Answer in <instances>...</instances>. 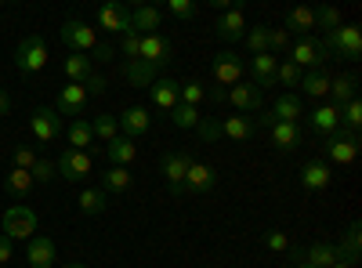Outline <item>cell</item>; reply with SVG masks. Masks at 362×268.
I'll use <instances>...</instances> for the list:
<instances>
[{
  "instance_id": "1",
  "label": "cell",
  "mask_w": 362,
  "mask_h": 268,
  "mask_svg": "<svg viewBox=\"0 0 362 268\" xmlns=\"http://www.w3.org/2000/svg\"><path fill=\"white\" fill-rule=\"evenodd\" d=\"M322 44L329 47V54L348 58V62H358L362 58V29L358 25H341V29H334V33H326Z\"/></svg>"
},
{
  "instance_id": "2",
  "label": "cell",
  "mask_w": 362,
  "mask_h": 268,
  "mask_svg": "<svg viewBox=\"0 0 362 268\" xmlns=\"http://www.w3.org/2000/svg\"><path fill=\"white\" fill-rule=\"evenodd\" d=\"M47 44H44V37L40 33H29V37H22V44H18V51H15V66H18V73H40L44 66H47Z\"/></svg>"
},
{
  "instance_id": "3",
  "label": "cell",
  "mask_w": 362,
  "mask_h": 268,
  "mask_svg": "<svg viewBox=\"0 0 362 268\" xmlns=\"http://www.w3.org/2000/svg\"><path fill=\"white\" fill-rule=\"evenodd\" d=\"M326 58H334L329 54V47L322 44V40H312V37H305V40H297V44H290V62L297 66V69H322V62Z\"/></svg>"
},
{
  "instance_id": "4",
  "label": "cell",
  "mask_w": 362,
  "mask_h": 268,
  "mask_svg": "<svg viewBox=\"0 0 362 268\" xmlns=\"http://www.w3.org/2000/svg\"><path fill=\"white\" fill-rule=\"evenodd\" d=\"M0 225H4V235H8L11 243L15 240H33V235H37V214L29 211V206H22V203L18 206H8Z\"/></svg>"
},
{
  "instance_id": "5",
  "label": "cell",
  "mask_w": 362,
  "mask_h": 268,
  "mask_svg": "<svg viewBox=\"0 0 362 268\" xmlns=\"http://www.w3.org/2000/svg\"><path fill=\"white\" fill-rule=\"evenodd\" d=\"M326 160L329 163H341V167H348V163H355V156H358V134H351V131H344V127H337L334 134L326 138Z\"/></svg>"
},
{
  "instance_id": "6",
  "label": "cell",
  "mask_w": 362,
  "mask_h": 268,
  "mask_svg": "<svg viewBox=\"0 0 362 268\" xmlns=\"http://www.w3.org/2000/svg\"><path fill=\"white\" fill-rule=\"evenodd\" d=\"M58 37H62V44H66L69 51H76V54H90V47L98 44V33H95V29H90L87 22H80V18L62 22Z\"/></svg>"
},
{
  "instance_id": "7",
  "label": "cell",
  "mask_w": 362,
  "mask_h": 268,
  "mask_svg": "<svg viewBox=\"0 0 362 268\" xmlns=\"http://www.w3.org/2000/svg\"><path fill=\"white\" fill-rule=\"evenodd\" d=\"M243 69H247V62H243L235 51H221V54L214 58V66H210L218 87H235L239 80H243Z\"/></svg>"
},
{
  "instance_id": "8",
  "label": "cell",
  "mask_w": 362,
  "mask_h": 268,
  "mask_svg": "<svg viewBox=\"0 0 362 268\" xmlns=\"http://www.w3.org/2000/svg\"><path fill=\"white\" fill-rule=\"evenodd\" d=\"M54 174L66 177V182H83V177L90 174V153H80V148H66V153L54 160Z\"/></svg>"
},
{
  "instance_id": "9",
  "label": "cell",
  "mask_w": 362,
  "mask_h": 268,
  "mask_svg": "<svg viewBox=\"0 0 362 268\" xmlns=\"http://www.w3.org/2000/svg\"><path fill=\"white\" fill-rule=\"evenodd\" d=\"M189 163H192L189 153H167V156L160 160V167H163V174H167V185H170L174 196H189V192H185V170H189Z\"/></svg>"
},
{
  "instance_id": "10",
  "label": "cell",
  "mask_w": 362,
  "mask_h": 268,
  "mask_svg": "<svg viewBox=\"0 0 362 268\" xmlns=\"http://www.w3.org/2000/svg\"><path fill=\"white\" fill-rule=\"evenodd\" d=\"M225 102H228L232 109H239L243 116L261 112V105H264V98H261V91H257L254 83H235V87H228V91H225Z\"/></svg>"
},
{
  "instance_id": "11",
  "label": "cell",
  "mask_w": 362,
  "mask_h": 268,
  "mask_svg": "<svg viewBox=\"0 0 362 268\" xmlns=\"http://www.w3.org/2000/svg\"><path fill=\"white\" fill-rule=\"evenodd\" d=\"M214 185H218L214 167L192 160V163H189V170H185V192H189V196H203V192H210Z\"/></svg>"
},
{
  "instance_id": "12",
  "label": "cell",
  "mask_w": 362,
  "mask_h": 268,
  "mask_svg": "<svg viewBox=\"0 0 362 268\" xmlns=\"http://www.w3.org/2000/svg\"><path fill=\"white\" fill-rule=\"evenodd\" d=\"M116 124H119V131H124V138L138 141L148 127H153V116H148V109H141V105H131V109H124L116 116Z\"/></svg>"
},
{
  "instance_id": "13",
  "label": "cell",
  "mask_w": 362,
  "mask_h": 268,
  "mask_svg": "<svg viewBox=\"0 0 362 268\" xmlns=\"http://www.w3.org/2000/svg\"><path fill=\"white\" fill-rule=\"evenodd\" d=\"M29 131H33L37 141H54L58 134H62V120H58V112L51 109H33V116H29Z\"/></svg>"
},
{
  "instance_id": "14",
  "label": "cell",
  "mask_w": 362,
  "mask_h": 268,
  "mask_svg": "<svg viewBox=\"0 0 362 268\" xmlns=\"http://www.w3.org/2000/svg\"><path fill=\"white\" fill-rule=\"evenodd\" d=\"M83 105H87V91H83V83H66L62 91H58L54 98V112H62V116H83Z\"/></svg>"
},
{
  "instance_id": "15",
  "label": "cell",
  "mask_w": 362,
  "mask_h": 268,
  "mask_svg": "<svg viewBox=\"0 0 362 268\" xmlns=\"http://www.w3.org/2000/svg\"><path fill=\"white\" fill-rule=\"evenodd\" d=\"M98 29H105V33H116V37L131 33V11H127L124 4H105V8H98Z\"/></svg>"
},
{
  "instance_id": "16",
  "label": "cell",
  "mask_w": 362,
  "mask_h": 268,
  "mask_svg": "<svg viewBox=\"0 0 362 268\" xmlns=\"http://www.w3.org/2000/svg\"><path fill=\"white\" fill-rule=\"evenodd\" d=\"M25 261L33 264V268H54L58 250H54L51 235H33V240H29V247H25Z\"/></svg>"
},
{
  "instance_id": "17",
  "label": "cell",
  "mask_w": 362,
  "mask_h": 268,
  "mask_svg": "<svg viewBox=\"0 0 362 268\" xmlns=\"http://www.w3.org/2000/svg\"><path fill=\"white\" fill-rule=\"evenodd\" d=\"M218 37L225 40V44H235V40H243V33H247V15L239 11V8H228V11H221V18H218Z\"/></svg>"
},
{
  "instance_id": "18",
  "label": "cell",
  "mask_w": 362,
  "mask_h": 268,
  "mask_svg": "<svg viewBox=\"0 0 362 268\" xmlns=\"http://www.w3.org/2000/svg\"><path fill=\"white\" fill-rule=\"evenodd\" d=\"M141 62H148V66H167V58H170V40L167 37H160V33H148V37H141Z\"/></svg>"
},
{
  "instance_id": "19",
  "label": "cell",
  "mask_w": 362,
  "mask_h": 268,
  "mask_svg": "<svg viewBox=\"0 0 362 268\" xmlns=\"http://www.w3.org/2000/svg\"><path fill=\"white\" fill-rule=\"evenodd\" d=\"M160 22H163V11L156 4H141V8L131 11V33L148 37V33H156V29H160Z\"/></svg>"
},
{
  "instance_id": "20",
  "label": "cell",
  "mask_w": 362,
  "mask_h": 268,
  "mask_svg": "<svg viewBox=\"0 0 362 268\" xmlns=\"http://www.w3.org/2000/svg\"><path fill=\"white\" fill-rule=\"evenodd\" d=\"M329 182H334V174H329V167L322 160H308L300 167V185H305V192H322Z\"/></svg>"
},
{
  "instance_id": "21",
  "label": "cell",
  "mask_w": 362,
  "mask_h": 268,
  "mask_svg": "<svg viewBox=\"0 0 362 268\" xmlns=\"http://www.w3.org/2000/svg\"><path fill=\"white\" fill-rule=\"evenodd\" d=\"M177 91H181V83L170 80V76H156V83L148 87V95H153V105L163 109V112H170V109L177 105Z\"/></svg>"
},
{
  "instance_id": "22",
  "label": "cell",
  "mask_w": 362,
  "mask_h": 268,
  "mask_svg": "<svg viewBox=\"0 0 362 268\" xmlns=\"http://www.w3.org/2000/svg\"><path fill=\"white\" fill-rule=\"evenodd\" d=\"M276 69H279V58L264 51V54H254V87H276Z\"/></svg>"
},
{
  "instance_id": "23",
  "label": "cell",
  "mask_w": 362,
  "mask_h": 268,
  "mask_svg": "<svg viewBox=\"0 0 362 268\" xmlns=\"http://www.w3.org/2000/svg\"><path fill=\"white\" fill-rule=\"evenodd\" d=\"M341 127V109L337 105H319V109H312V131L315 134H322V138H329V134H334Z\"/></svg>"
},
{
  "instance_id": "24",
  "label": "cell",
  "mask_w": 362,
  "mask_h": 268,
  "mask_svg": "<svg viewBox=\"0 0 362 268\" xmlns=\"http://www.w3.org/2000/svg\"><path fill=\"white\" fill-rule=\"evenodd\" d=\"M105 156H109V163L112 167H127L131 160H138V141H131V138H112L109 145H105Z\"/></svg>"
},
{
  "instance_id": "25",
  "label": "cell",
  "mask_w": 362,
  "mask_h": 268,
  "mask_svg": "<svg viewBox=\"0 0 362 268\" xmlns=\"http://www.w3.org/2000/svg\"><path fill=\"white\" fill-rule=\"evenodd\" d=\"M283 29H286V33H297L300 40L312 37V29H315V11H312V8H293V11L286 15Z\"/></svg>"
},
{
  "instance_id": "26",
  "label": "cell",
  "mask_w": 362,
  "mask_h": 268,
  "mask_svg": "<svg viewBox=\"0 0 362 268\" xmlns=\"http://www.w3.org/2000/svg\"><path fill=\"white\" fill-rule=\"evenodd\" d=\"M355 87H358V76H355V73H344V76H337V80H329V98H334L329 105L341 109V105H348L351 98H358Z\"/></svg>"
},
{
  "instance_id": "27",
  "label": "cell",
  "mask_w": 362,
  "mask_h": 268,
  "mask_svg": "<svg viewBox=\"0 0 362 268\" xmlns=\"http://www.w3.org/2000/svg\"><path fill=\"white\" fill-rule=\"evenodd\" d=\"M221 134L232 138V141H250L254 138V116H225Z\"/></svg>"
},
{
  "instance_id": "28",
  "label": "cell",
  "mask_w": 362,
  "mask_h": 268,
  "mask_svg": "<svg viewBox=\"0 0 362 268\" xmlns=\"http://www.w3.org/2000/svg\"><path fill=\"white\" fill-rule=\"evenodd\" d=\"M268 131H272V145L283 148V153H293V148L300 145V127H297V124H279V120H276Z\"/></svg>"
},
{
  "instance_id": "29",
  "label": "cell",
  "mask_w": 362,
  "mask_h": 268,
  "mask_svg": "<svg viewBox=\"0 0 362 268\" xmlns=\"http://www.w3.org/2000/svg\"><path fill=\"white\" fill-rule=\"evenodd\" d=\"M268 112L276 116L279 124H297V116L305 112V105H300V98H297V95H279V98H276V105H272Z\"/></svg>"
},
{
  "instance_id": "30",
  "label": "cell",
  "mask_w": 362,
  "mask_h": 268,
  "mask_svg": "<svg viewBox=\"0 0 362 268\" xmlns=\"http://www.w3.org/2000/svg\"><path fill=\"white\" fill-rule=\"evenodd\" d=\"M358 247H362V225H358V221H351V225H348V232H344V243L337 247V261L355 264V261H358Z\"/></svg>"
},
{
  "instance_id": "31",
  "label": "cell",
  "mask_w": 362,
  "mask_h": 268,
  "mask_svg": "<svg viewBox=\"0 0 362 268\" xmlns=\"http://www.w3.org/2000/svg\"><path fill=\"white\" fill-rule=\"evenodd\" d=\"M297 87H300V95H308V98H326L329 95V76L322 69H308Z\"/></svg>"
},
{
  "instance_id": "32",
  "label": "cell",
  "mask_w": 362,
  "mask_h": 268,
  "mask_svg": "<svg viewBox=\"0 0 362 268\" xmlns=\"http://www.w3.org/2000/svg\"><path fill=\"white\" fill-rule=\"evenodd\" d=\"M156 66H148V62H141V58H134V62H127L124 66V76L134 83V87H153L156 83Z\"/></svg>"
},
{
  "instance_id": "33",
  "label": "cell",
  "mask_w": 362,
  "mask_h": 268,
  "mask_svg": "<svg viewBox=\"0 0 362 268\" xmlns=\"http://www.w3.org/2000/svg\"><path fill=\"white\" fill-rule=\"evenodd\" d=\"M131 189V170L127 167H109L102 174V192L112 196V192H127Z\"/></svg>"
},
{
  "instance_id": "34",
  "label": "cell",
  "mask_w": 362,
  "mask_h": 268,
  "mask_svg": "<svg viewBox=\"0 0 362 268\" xmlns=\"http://www.w3.org/2000/svg\"><path fill=\"white\" fill-rule=\"evenodd\" d=\"M90 73H95V62H90V54H69L66 58V76H69V83H83Z\"/></svg>"
},
{
  "instance_id": "35",
  "label": "cell",
  "mask_w": 362,
  "mask_h": 268,
  "mask_svg": "<svg viewBox=\"0 0 362 268\" xmlns=\"http://www.w3.org/2000/svg\"><path fill=\"white\" fill-rule=\"evenodd\" d=\"M305 261L312 268H329V264H337V247L334 243H312L305 250Z\"/></svg>"
},
{
  "instance_id": "36",
  "label": "cell",
  "mask_w": 362,
  "mask_h": 268,
  "mask_svg": "<svg viewBox=\"0 0 362 268\" xmlns=\"http://www.w3.org/2000/svg\"><path fill=\"white\" fill-rule=\"evenodd\" d=\"M33 185H37V182H33V174H29V170H18V167L4 177V189H8L11 196H18V199H25L29 192H33Z\"/></svg>"
},
{
  "instance_id": "37",
  "label": "cell",
  "mask_w": 362,
  "mask_h": 268,
  "mask_svg": "<svg viewBox=\"0 0 362 268\" xmlns=\"http://www.w3.org/2000/svg\"><path fill=\"white\" fill-rule=\"evenodd\" d=\"M203 120V116H199V109H192V105H174L170 109V124L174 127H181V131H196V124Z\"/></svg>"
},
{
  "instance_id": "38",
  "label": "cell",
  "mask_w": 362,
  "mask_h": 268,
  "mask_svg": "<svg viewBox=\"0 0 362 268\" xmlns=\"http://www.w3.org/2000/svg\"><path fill=\"white\" fill-rule=\"evenodd\" d=\"M109 206V196L102 189H83L80 192V214H102Z\"/></svg>"
},
{
  "instance_id": "39",
  "label": "cell",
  "mask_w": 362,
  "mask_h": 268,
  "mask_svg": "<svg viewBox=\"0 0 362 268\" xmlns=\"http://www.w3.org/2000/svg\"><path fill=\"white\" fill-rule=\"evenodd\" d=\"M95 141V131H90V120H73V127H69V145L73 148H80V153H87V145Z\"/></svg>"
},
{
  "instance_id": "40",
  "label": "cell",
  "mask_w": 362,
  "mask_h": 268,
  "mask_svg": "<svg viewBox=\"0 0 362 268\" xmlns=\"http://www.w3.org/2000/svg\"><path fill=\"white\" fill-rule=\"evenodd\" d=\"M90 131H95V138H102L105 145L112 141V138H119V124H116V116H95V120H90Z\"/></svg>"
},
{
  "instance_id": "41",
  "label": "cell",
  "mask_w": 362,
  "mask_h": 268,
  "mask_svg": "<svg viewBox=\"0 0 362 268\" xmlns=\"http://www.w3.org/2000/svg\"><path fill=\"white\" fill-rule=\"evenodd\" d=\"M341 127L351 131V134H358V127H362V102L358 98H351L348 105H341Z\"/></svg>"
},
{
  "instance_id": "42",
  "label": "cell",
  "mask_w": 362,
  "mask_h": 268,
  "mask_svg": "<svg viewBox=\"0 0 362 268\" xmlns=\"http://www.w3.org/2000/svg\"><path fill=\"white\" fill-rule=\"evenodd\" d=\"M206 98V87L199 83V80H189V83H181V91H177V102L181 105H192V109H199V102Z\"/></svg>"
},
{
  "instance_id": "43",
  "label": "cell",
  "mask_w": 362,
  "mask_h": 268,
  "mask_svg": "<svg viewBox=\"0 0 362 268\" xmlns=\"http://www.w3.org/2000/svg\"><path fill=\"white\" fill-rule=\"evenodd\" d=\"M341 11L337 8H315V29H322V33H334V29H341Z\"/></svg>"
},
{
  "instance_id": "44",
  "label": "cell",
  "mask_w": 362,
  "mask_h": 268,
  "mask_svg": "<svg viewBox=\"0 0 362 268\" xmlns=\"http://www.w3.org/2000/svg\"><path fill=\"white\" fill-rule=\"evenodd\" d=\"M243 40H247V47H250L254 54H264V51H268V25H261V22H257L254 29L247 25V33H243Z\"/></svg>"
},
{
  "instance_id": "45",
  "label": "cell",
  "mask_w": 362,
  "mask_h": 268,
  "mask_svg": "<svg viewBox=\"0 0 362 268\" xmlns=\"http://www.w3.org/2000/svg\"><path fill=\"white\" fill-rule=\"evenodd\" d=\"M196 134H199V141H203V145L225 138V134H221V120H214V116H203V120L196 124Z\"/></svg>"
},
{
  "instance_id": "46",
  "label": "cell",
  "mask_w": 362,
  "mask_h": 268,
  "mask_svg": "<svg viewBox=\"0 0 362 268\" xmlns=\"http://www.w3.org/2000/svg\"><path fill=\"white\" fill-rule=\"evenodd\" d=\"M300 76H305V69H297L293 62H279V69H276V83H283V87H297Z\"/></svg>"
},
{
  "instance_id": "47",
  "label": "cell",
  "mask_w": 362,
  "mask_h": 268,
  "mask_svg": "<svg viewBox=\"0 0 362 268\" xmlns=\"http://www.w3.org/2000/svg\"><path fill=\"white\" fill-rule=\"evenodd\" d=\"M167 11L174 18H181V22H192L196 18V4H192V0H167Z\"/></svg>"
},
{
  "instance_id": "48",
  "label": "cell",
  "mask_w": 362,
  "mask_h": 268,
  "mask_svg": "<svg viewBox=\"0 0 362 268\" xmlns=\"http://www.w3.org/2000/svg\"><path fill=\"white\" fill-rule=\"evenodd\" d=\"M264 247H268L272 254H286V250H290L286 232H276V228H272V232H264Z\"/></svg>"
},
{
  "instance_id": "49",
  "label": "cell",
  "mask_w": 362,
  "mask_h": 268,
  "mask_svg": "<svg viewBox=\"0 0 362 268\" xmlns=\"http://www.w3.org/2000/svg\"><path fill=\"white\" fill-rule=\"evenodd\" d=\"M11 160H15V167L18 170H33V163H37V153L29 145H18L15 153H11Z\"/></svg>"
},
{
  "instance_id": "50",
  "label": "cell",
  "mask_w": 362,
  "mask_h": 268,
  "mask_svg": "<svg viewBox=\"0 0 362 268\" xmlns=\"http://www.w3.org/2000/svg\"><path fill=\"white\" fill-rule=\"evenodd\" d=\"M119 51L127 54V62H134V58L141 54V37H138V33H124V40H119Z\"/></svg>"
},
{
  "instance_id": "51",
  "label": "cell",
  "mask_w": 362,
  "mask_h": 268,
  "mask_svg": "<svg viewBox=\"0 0 362 268\" xmlns=\"http://www.w3.org/2000/svg\"><path fill=\"white\" fill-rule=\"evenodd\" d=\"M290 47V33L286 29H268V51L276 54V51H286Z\"/></svg>"
},
{
  "instance_id": "52",
  "label": "cell",
  "mask_w": 362,
  "mask_h": 268,
  "mask_svg": "<svg viewBox=\"0 0 362 268\" xmlns=\"http://www.w3.org/2000/svg\"><path fill=\"white\" fill-rule=\"evenodd\" d=\"M29 174H33V182L44 185V182H51V177H54V163H51V160H37Z\"/></svg>"
},
{
  "instance_id": "53",
  "label": "cell",
  "mask_w": 362,
  "mask_h": 268,
  "mask_svg": "<svg viewBox=\"0 0 362 268\" xmlns=\"http://www.w3.org/2000/svg\"><path fill=\"white\" fill-rule=\"evenodd\" d=\"M105 87H109V83H105V76H102V73H90V76L83 80L87 98H90V95H105Z\"/></svg>"
},
{
  "instance_id": "54",
  "label": "cell",
  "mask_w": 362,
  "mask_h": 268,
  "mask_svg": "<svg viewBox=\"0 0 362 268\" xmlns=\"http://www.w3.org/2000/svg\"><path fill=\"white\" fill-rule=\"evenodd\" d=\"M112 54H116L112 44H95V47H90V62H95V58H98V62H109Z\"/></svg>"
},
{
  "instance_id": "55",
  "label": "cell",
  "mask_w": 362,
  "mask_h": 268,
  "mask_svg": "<svg viewBox=\"0 0 362 268\" xmlns=\"http://www.w3.org/2000/svg\"><path fill=\"white\" fill-rule=\"evenodd\" d=\"M11 254H15V247H11V240L4 232H0V264H8L11 261Z\"/></svg>"
},
{
  "instance_id": "56",
  "label": "cell",
  "mask_w": 362,
  "mask_h": 268,
  "mask_svg": "<svg viewBox=\"0 0 362 268\" xmlns=\"http://www.w3.org/2000/svg\"><path fill=\"white\" fill-rule=\"evenodd\" d=\"M206 98L214 105H225V87H214V91H206Z\"/></svg>"
},
{
  "instance_id": "57",
  "label": "cell",
  "mask_w": 362,
  "mask_h": 268,
  "mask_svg": "<svg viewBox=\"0 0 362 268\" xmlns=\"http://www.w3.org/2000/svg\"><path fill=\"white\" fill-rule=\"evenodd\" d=\"M8 109H11V98H8V95H4V91H0V116H4V112H8Z\"/></svg>"
},
{
  "instance_id": "58",
  "label": "cell",
  "mask_w": 362,
  "mask_h": 268,
  "mask_svg": "<svg viewBox=\"0 0 362 268\" xmlns=\"http://www.w3.org/2000/svg\"><path fill=\"white\" fill-rule=\"evenodd\" d=\"M283 268H312L308 261H297V264H283Z\"/></svg>"
},
{
  "instance_id": "59",
  "label": "cell",
  "mask_w": 362,
  "mask_h": 268,
  "mask_svg": "<svg viewBox=\"0 0 362 268\" xmlns=\"http://www.w3.org/2000/svg\"><path fill=\"white\" fill-rule=\"evenodd\" d=\"M329 268H355V264H344V261H337V264H329Z\"/></svg>"
},
{
  "instance_id": "60",
  "label": "cell",
  "mask_w": 362,
  "mask_h": 268,
  "mask_svg": "<svg viewBox=\"0 0 362 268\" xmlns=\"http://www.w3.org/2000/svg\"><path fill=\"white\" fill-rule=\"evenodd\" d=\"M62 268H87V264H62Z\"/></svg>"
}]
</instances>
